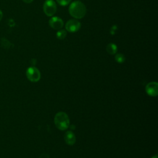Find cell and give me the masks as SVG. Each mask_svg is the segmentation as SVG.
Segmentation results:
<instances>
[{
	"mask_svg": "<svg viewBox=\"0 0 158 158\" xmlns=\"http://www.w3.org/2000/svg\"><path fill=\"white\" fill-rule=\"evenodd\" d=\"M1 44H2V46L4 48H5V49L9 48L11 46V45H12V44L7 39H6L4 38H2L1 39Z\"/></svg>",
	"mask_w": 158,
	"mask_h": 158,
	"instance_id": "cell-11",
	"label": "cell"
},
{
	"mask_svg": "<svg viewBox=\"0 0 158 158\" xmlns=\"http://www.w3.org/2000/svg\"><path fill=\"white\" fill-rule=\"evenodd\" d=\"M49 26L54 30H60L64 25L63 20L59 17H53L49 21Z\"/></svg>",
	"mask_w": 158,
	"mask_h": 158,
	"instance_id": "cell-7",
	"label": "cell"
},
{
	"mask_svg": "<svg viewBox=\"0 0 158 158\" xmlns=\"http://www.w3.org/2000/svg\"><path fill=\"white\" fill-rule=\"evenodd\" d=\"M2 17H3V14H2V11L0 10V21L1 20V19H2Z\"/></svg>",
	"mask_w": 158,
	"mask_h": 158,
	"instance_id": "cell-16",
	"label": "cell"
},
{
	"mask_svg": "<svg viewBox=\"0 0 158 158\" xmlns=\"http://www.w3.org/2000/svg\"><path fill=\"white\" fill-rule=\"evenodd\" d=\"M64 140L65 143L69 145H73L75 143V134L71 131H67L64 135Z\"/></svg>",
	"mask_w": 158,
	"mask_h": 158,
	"instance_id": "cell-8",
	"label": "cell"
},
{
	"mask_svg": "<svg viewBox=\"0 0 158 158\" xmlns=\"http://www.w3.org/2000/svg\"><path fill=\"white\" fill-rule=\"evenodd\" d=\"M151 158H157V154H156V155L153 156Z\"/></svg>",
	"mask_w": 158,
	"mask_h": 158,
	"instance_id": "cell-17",
	"label": "cell"
},
{
	"mask_svg": "<svg viewBox=\"0 0 158 158\" xmlns=\"http://www.w3.org/2000/svg\"><path fill=\"white\" fill-rule=\"evenodd\" d=\"M57 10V6L53 0H46L43 4V11L44 14L51 17L54 15Z\"/></svg>",
	"mask_w": 158,
	"mask_h": 158,
	"instance_id": "cell-3",
	"label": "cell"
},
{
	"mask_svg": "<svg viewBox=\"0 0 158 158\" xmlns=\"http://www.w3.org/2000/svg\"><path fill=\"white\" fill-rule=\"evenodd\" d=\"M22 1L26 3H31L33 0H22Z\"/></svg>",
	"mask_w": 158,
	"mask_h": 158,
	"instance_id": "cell-15",
	"label": "cell"
},
{
	"mask_svg": "<svg viewBox=\"0 0 158 158\" xmlns=\"http://www.w3.org/2000/svg\"><path fill=\"white\" fill-rule=\"evenodd\" d=\"M54 123L60 130L67 129L70 125V120L67 114L64 112H59L54 117Z\"/></svg>",
	"mask_w": 158,
	"mask_h": 158,
	"instance_id": "cell-2",
	"label": "cell"
},
{
	"mask_svg": "<svg viewBox=\"0 0 158 158\" xmlns=\"http://www.w3.org/2000/svg\"><path fill=\"white\" fill-rule=\"evenodd\" d=\"M40 158H49V157H48V156L47 154H42V155L40 156Z\"/></svg>",
	"mask_w": 158,
	"mask_h": 158,
	"instance_id": "cell-14",
	"label": "cell"
},
{
	"mask_svg": "<svg viewBox=\"0 0 158 158\" xmlns=\"http://www.w3.org/2000/svg\"><path fill=\"white\" fill-rule=\"evenodd\" d=\"M67 36V32L64 30H59V31L56 33V36L59 40L64 39Z\"/></svg>",
	"mask_w": 158,
	"mask_h": 158,
	"instance_id": "cell-10",
	"label": "cell"
},
{
	"mask_svg": "<svg viewBox=\"0 0 158 158\" xmlns=\"http://www.w3.org/2000/svg\"><path fill=\"white\" fill-rule=\"evenodd\" d=\"M80 27V22L76 19H70L68 20L65 24V29L71 33H74L78 31Z\"/></svg>",
	"mask_w": 158,
	"mask_h": 158,
	"instance_id": "cell-5",
	"label": "cell"
},
{
	"mask_svg": "<svg viewBox=\"0 0 158 158\" xmlns=\"http://www.w3.org/2000/svg\"><path fill=\"white\" fill-rule=\"evenodd\" d=\"M69 12L73 17L80 19L85 17L86 13V8L83 2L75 1L70 5Z\"/></svg>",
	"mask_w": 158,
	"mask_h": 158,
	"instance_id": "cell-1",
	"label": "cell"
},
{
	"mask_svg": "<svg viewBox=\"0 0 158 158\" xmlns=\"http://www.w3.org/2000/svg\"><path fill=\"white\" fill-rule=\"evenodd\" d=\"M106 51L109 54L113 55L117 52V47L114 43H109L106 46Z\"/></svg>",
	"mask_w": 158,
	"mask_h": 158,
	"instance_id": "cell-9",
	"label": "cell"
},
{
	"mask_svg": "<svg viewBox=\"0 0 158 158\" xmlns=\"http://www.w3.org/2000/svg\"><path fill=\"white\" fill-rule=\"evenodd\" d=\"M146 91L150 96H156L158 94V84L157 82L152 81L146 86Z\"/></svg>",
	"mask_w": 158,
	"mask_h": 158,
	"instance_id": "cell-6",
	"label": "cell"
},
{
	"mask_svg": "<svg viewBox=\"0 0 158 158\" xmlns=\"http://www.w3.org/2000/svg\"><path fill=\"white\" fill-rule=\"evenodd\" d=\"M27 78L31 82H37L41 78L40 70L35 67H30L26 71Z\"/></svg>",
	"mask_w": 158,
	"mask_h": 158,
	"instance_id": "cell-4",
	"label": "cell"
},
{
	"mask_svg": "<svg viewBox=\"0 0 158 158\" xmlns=\"http://www.w3.org/2000/svg\"><path fill=\"white\" fill-rule=\"evenodd\" d=\"M56 1L62 6H65L68 5L71 1V0H56Z\"/></svg>",
	"mask_w": 158,
	"mask_h": 158,
	"instance_id": "cell-13",
	"label": "cell"
},
{
	"mask_svg": "<svg viewBox=\"0 0 158 158\" xmlns=\"http://www.w3.org/2000/svg\"><path fill=\"white\" fill-rule=\"evenodd\" d=\"M115 59L118 63H123L125 60V56L121 53H117L115 56Z\"/></svg>",
	"mask_w": 158,
	"mask_h": 158,
	"instance_id": "cell-12",
	"label": "cell"
}]
</instances>
